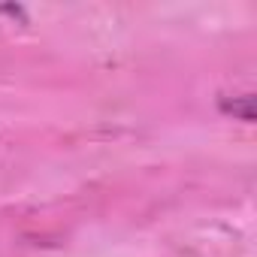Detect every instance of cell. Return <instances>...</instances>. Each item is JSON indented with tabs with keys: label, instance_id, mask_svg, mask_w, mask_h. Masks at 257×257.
Here are the masks:
<instances>
[{
	"label": "cell",
	"instance_id": "obj_1",
	"mask_svg": "<svg viewBox=\"0 0 257 257\" xmlns=\"http://www.w3.org/2000/svg\"><path fill=\"white\" fill-rule=\"evenodd\" d=\"M221 109H224L227 115H233V118L251 124V121H254V94H233V100L224 97V100H221Z\"/></svg>",
	"mask_w": 257,
	"mask_h": 257
}]
</instances>
